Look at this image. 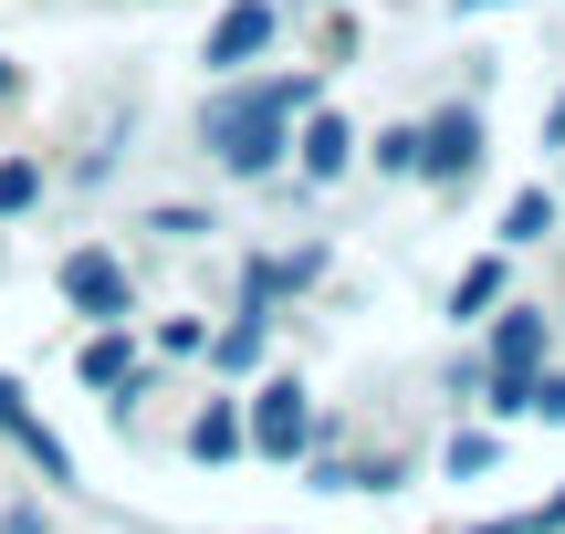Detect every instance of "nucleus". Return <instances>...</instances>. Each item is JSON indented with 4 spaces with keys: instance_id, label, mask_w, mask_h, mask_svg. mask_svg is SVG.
<instances>
[{
    "instance_id": "f257e3e1",
    "label": "nucleus",
    "mask_w": 565,
    "mask_h": 534,
    "mask_svg": "<svg viewBox=\"0 0 565 534\" xmlns=\"http://www.w3.org/2000/svg\"><path fill=\"white\" fill-rule=\"evenodd\" d=\"M303 105H315V74H273V84H252V95H221V105H210V147H221V168H231V179H273Z\"/></svg>"
},
{
    "instance_id": "f03ea898",
    "label": "nucleus",
    "mask_w": 565,
    "mask_h": 534,
    "mask_svg": "<svg viewBox=\"0 0 565 534\" xmlns=\"http://www.w3.org/2000/svg\"><path fill=\"white\" fill-rule=\"evenodd\" d=\"M303 440H315V409H303V388H294V377H273V388L242 409V451H263V461H294Z\"/></svg>"
},
{
    "instance_id": "7ed1b4c3",
    "label": "nucleus",
    "mask_w": 565,
    "mask_h": 534,
    "mask_svg": "<svg viewBox=\"0 0 565 534\" xmlns=\"http://www.w3.org/2000/svg\"><path fill=\"white\" fill-rule=\"evenodd\" d=\"M471 168H482V116H471V105H440V116L419 126V179L461 189Z\"/></svg>"
},
{
    "instance_id": "20e7f679",
    "label": "nucleus",
    "mask_w": 565,
    "mask_h": 534,
    "mask_svg": "<svg viewBox=\"0 0 565 534\" xmlns=\"http://www.w3.org/2000/svg\"><path fill=\"white\" fill-rule=\"evenodd\" d=\"M53 284H63V305L105 314V325H116V314H126V263H116V252H105V242L63 252V263H53Z\"/></svg>"
},
{
    "instance_id": "39448f33",
    "label": "nucleus",
    "mask_w": 565,
    "mask_h": 534,
    "mask_svg": "<svg viewBox=\"0 0 565 534\" xmlns=\"http://www.w3.org/2000/svg\"><path fill=\"white\" fill-rule=\"evenodd\" d=\"M273 32H282V21H273V0H231V11L210 21V74H231V63H252V53H263Z\"/></svg>"
},
{
    "instance_id": "423d86ee",
    "label": "nucleus",
    "mask_w": 565,
    "mask_h": 534,
    "mask_svg": "<svg viewBox=\"0 0 565 534\" xmlns=\"http://www.w3.org/2000/svg\"><path fill=\"white\" fill-rule=\"evenodd\" d=\"M524 367H545V305H513L503 325H492V356H482V377H524Z\"/></svg>"
},
{
    "instance_id": "0eeeda50",
    "label": "nucleus",
    "mask_w": 565,
    "mask_h": 534,
    "mask_svg": "<svg viewBox=\"0 0 565 534\" xmlns=\"http://www.w3.org/2000/svg\"><path fill=\"white\" fill-rule=\"evenodd\" d=\"M0 440H11V451H32V461H42L53 482H74V451H63V440L42 430L32 409H21V388H11V377H0Z\"/></svg>"
},
{
    "instance_id": "6e6552de",
    "label": "nucleus",
    "mask_w": 565,
    "mask_h": 534,
    "mask_svg": "<svg viewBox=\"0 0 565 534\" xmlns=\"http://www.w3.org/2000/svg\"><path fill=\"white\" fill-rule=\"evenodd\" d=\"M303 179H345V158H356V126L345 116H324V105H303Z\"/></svg>"
},
{
    "instance_id": "1a4fd4ad",
    "label": "nucleus",
    "mask_w": 565,
    "mask_h": 534,
    "mask_svg": "<svg viewBox=\"0 0 565 534\" xmlns=\"http://www.w3.org/2000/svg\"><path fill=\"white\" fill-rule=\"evenodd\" d=\"M84 388H105V409H126V398L147 388L137 346H126V335H95V346H84Z\"/></svg>"
},
{
    "instance_id": "9d476101",
    "label": "nucleus",
    "mask_w": 565,
    "mask_h": 534,
    "mask_svg": "<svg viewBox=\"0 0 565 534\" xmlns=\"http://www.w3.org/2000/svg\"><path fill=\"white\" fill-rule=\"evenodd\" d=\"M263 335H273V314H263V305H242V325L200 335V346H210V367H221V377H242V367H263Z\"/></svg>"
},
{
    "instance_id": "9b49d317",
    "label": "nucleus",
    "mask_w": 565,
    "mask_h": 534,
    "mask_svg": "<svg viewBox=\"0 0 565 534\" xmlns=\"http://www.w3.org/2000/svg\"><path fill=\"white\" fill-rule=\"evenodd\" d=\"M315 273H324V252L303 242V252H273V263H252V273H242V293H252V305H273V293H303Z\"/></svg>"
},
{
    "instance_id": "f8f14e48",
    "label": "nucleus",
    "mask_w": 565,
    "mask_h": 534,
    "mask_svg": "<svg viewBox=\"0 0 565 534\" xmlns=\"http://www.w3.org/2000/svg\"><path fill=\"white\" fill-rule=\"evenodd\" d=\"M555 221H565V200H555V189H513V200H503V252H534Z\"/></svg>"
},
{
    "instance_id": "ddd939ff",
    "label": "nucleus",
    "mask_w": 565,
    "mask_h": 534,
    "mask_svg": "<svg viewBox=\"0 0 565 534\" xmlns=\"http://www.w3.org/2000/svg\"><path fill=\"white\" fill-rule=\"evenodd\" d=\"M242 451V409H231V398H210L200 419H189V461H231Z\"/></svg>"
},
{
    "instance_id": "4468645a",
    "label": "nucleus",
    "mask_w": 565,
    "mask_h": 534,
    "mask_svg": "<svg viewBox=\"0 0 565 534\" xmlns=\"http://www.w3.org/2000/svg\"><path fill=\"white\" fill-rule=\"evenodd\" d=\"M503 305V263H471L461 284H450V325H471V314H492Z\"/></svg>"
},
{
    "instance_id": "2eb2a0df",
    "label": "nucleus",
    "mask_w": 565,
    "mask_h": 534,
    "mask_svg": "<svg viewBox=\"0 0 565 534\" xmlns=\"http://www.w3.org/2000/svg\"><path fill=\"white\" fill-rule=\"evenodd\" d=\"M492 461H503V440H492V430H450V451H440V472H450V482H482Z\"/></svg>"
},
{
    "instance_id": "dca6fc26",
    "label": "nucleus",
    "mask_w": 565,
    "mask_h": 534,
    "mask_svg": "<svg viewBox=\"0 0 565 534\" xmlns=\"http://www.w3.org/2000/svg\"><path fill=\"white\" fill-rule=\"evenodd\" d=\"M471 534H565V493L524 503V514H492V524H471Z\"/></svg>"
},
{
    "instance_id": "f3484780",
    "label": "nucleus",
    "mask_w": 565,
    "mask_h": 534,
    "mask_svg": "<svg viewBox=\"0 0 565 534\" xmlns=\"http://www.w3.org/2000/svg\"><path fill=\"white\" fill-rule=\"evenodd\" d=\"M32 200H42V168L32 158H0V221H21Z\"/></svg>"
},
{
    "instance_id": "a211bd4d",
    "label": "nucleus",
    "mask_w": 565,
    "mask_h": 534,
    "mask_svg": "<svg viewBox=\"0 0 565 534\" xmlns=\"http://www.w3.org/2000/svg\"><path fill=\"white\" fill-rule=\"evenodd\" d=\"M377 168H387V179H419V126H387V137H377Z\"/></svg>"
},
{
    "instance_id": "6ab92c4d",
    "label": "nucleus",
    "mask_w": 565,
    "mask_h": 534,
    "mask_svg": "<svg viewBox=\"0 0 565 534\" xmlns=\"http://www.w3.org/2000/svg\"><path fill=\"white\" fill-rule=\"evenodd\" d=\"M147 231H158V242H200L210 221H200V210H147Z\"/></svg>"
},
{
    "instance_id": "aec40b11",
    "label": "nucleus",
    "mask_w": 565,
    "mask_h": 534,
    "mask_svg": "<svg viewBox=\"0 0 565 534\" xmlns=\"http://www.w3.org/2000/svg\"><path fill=\"white\" fill-rule=\"evenodd\" d=\"M524 419H565V377L534 367V398H524Z\"/></svg>"
},
{
    "instance_id": "412c9836",
    "label": "nucleus",
    "mask_w": 565,
    "mask_h": 534,
    "mask_svg": "<svg viewBox=\"0 0 565 534\" xmlns=\"http://www.w3.org/2000/svg\"><path fill=\"white\" fill-rule=\"evenodd\" d=\"M0 534H42V514H32V503H21V514H0Z\"/></svg>"
},
{
    "instance_id": "4be33fe9",
    "label": "nucleus",
    "mask_w": 565,
    "mask_h": 534,
    "mask_svg": "<svg viewBox=\"0 0 565 534\" xmlns=\"http://www.w3.org/2000/svg\"><path fill=\"white\" fill-rule=\"evenodd\" d=\"M545 147H565V95H555V116H545Z\"/></svg>"
},
{
    "instance_id": "5701e85b",
    "label": "nucleus",
    "mask_w": 565,
    "mask_h": 534,
    "mask_svg": "<svg viewBox=\"0 0 565 534\" xmlns=\"http://www.w3.org/2000/svg\"><path fill=\"white\" fill-rule=\"evenodd\" d=\"M11 84H21V74H11V63H0V105H11Z\"/></svg>"
}]
</instances>
